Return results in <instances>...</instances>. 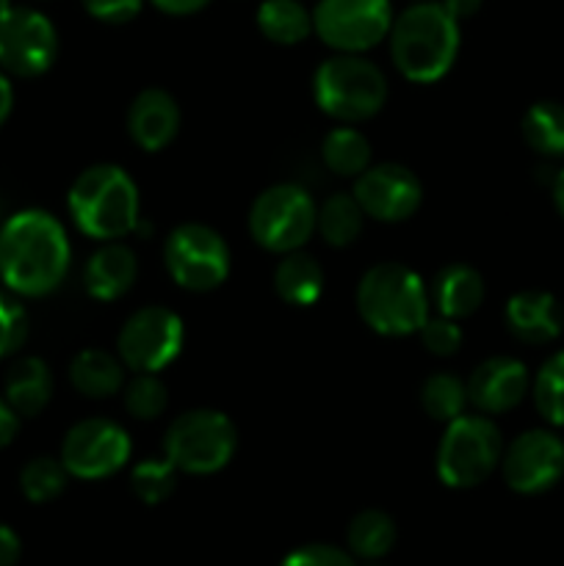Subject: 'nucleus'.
Instances as JSON below:
<instances>
[{
	"label": "nucleus",
	"mask_w": 564,
	"mask_h": 566,
	"mask_svg": "<svg viewBox=\"0 0 564 566\" xmlns=\"http://www.w3.org/2000/svg\"><path fill=\"white\" fill-rule=\"evenodd\" d=\"M70 241L55 216L22 210L0 227V280L20 296H48L70 269Z\"/></svg>",
	"instance_id": "f257e3e1"
},
{
	"label": "nucleus",
	"mask_w": 564,
	"mask_h": 566,
	"mask_svg": "<svg viewBox=\"0 0 564 566\" xmlns=\"http://www.w3.org/2000/svg\"><path fill=\"white\" fill-rule=\"evenodd\" d=\"M390 55L396 70L412 83H435L459 53V22L437 0L409 6L390 25Z\"/></svg>",
	"instance_id": "f03ea898"
},
{
	"label": "nucleus",
	"mask_w": 564,
	"mask_h": 566,
	"mask_svg": "<svg viewBox=\"0 0 564 566\" xmlns=\"http://www.w3.org/2000/svg\"><path fill=\"white\" fill-rule=\"evenodd\" d=\"M66 208L77 230L94 241H116L142 221L136 182L114 164H97L81 171L70 188Z\"/></svg>",
	"instance_id": "7ed1b4c3"
},
{
	"label": "nucleus",
	"mask_w": 564,
	"mask_h": 566,
	"mask_svg": "<svg viewBox=\"0 0 564 566\" xmlns=\"http://www.w3.org/2000/svg\"><path fill=\"white\" fill-rule=\"evenodd\" d=\"M429 291L412 269L379 263L365 271L357 285V313L385 337H407L429 321Z\"/></svg>",
	"instance_id": "20e7f679"
},
{
	"label": "nucleus",
	"mask_w": 564,
	"mask_h": 566,
	"mask_svg": "<svg viewBox=\"0 0 564 566\" xmlns=\"http://www.w3.org/2000/svg\"><path fill=\"white\" fill-rule=\"evenodd\" d=\"M313 97L326 116L354 125L379 114L387 99V77L359 53H337L315 70Z\"/></svg>",
	"instance_id": "39448f33"
},
{
	"label": "nucleus",
	"mask_w": 564,
	"mask_h": 566,
	"mask_svg": "<svg viewBox=\"0 0 564 566\" xmlns=\"http://www.w3.org/2000/svg\"><path fill=\"white\" fill-rule=\"evenodd\" d=\"M238 448V431L224 412L194 409L182 412L164 437V457L177 470L210 475L227 468Z\"/></svg>",
	"instance_id": "423d86ee"
},
{
	"label": "nucleus",
	"mask_w": 564,
	"mask_h": 566,
	"mask_svg": "<svg viewBox=\"0 0 564 566\" xmlns=\"http://www.w3.org/2000/svg\"><path fill=\"white\" fill-rule=\"evenodd\" d=\"M503 453L501 431L481 415L451 420L437 448V475L451 490H470L492 475Z\"/></svg>",
	"instance_id": "0eeeda50"
},
{
	"label": "nucleus",
	"mask_w": 564,
	"mask_h": 566,
	"mask_svg": "<svg viewBox=\"0 0 564 566\" xmlns=\"http://www.w3.org/2000/svg\"><path fill=\"white\" fill-rule=\"evenodd\" d=\"M313 197L296 182H280L260 193L249 210V235L274 254L299 252L315 232Z\"/></svg>",
	"instance_id": "6e6552de"
},
{
	"label": "nucleus",
	"mask_w": 564,
	"mask_h": 566,
	"mask_svg": "<svg viewBox=\"0 0 564 566\" xmlns=\"http://www.w3.org/2000/svg\"><path fill=\"white\" fill-rule=\"evenodd\" d=\"M164 263L177 285L194 293H208L230 274V249L210 227L180 224L166 238Z\"/></svg>",
	"instance_id": "1a4fd4ad"
},
{
	"label": "nucleus",
	"mask_w": 564,
	"mask_h": 566,
	"mask_svg": "<svg viewBox=\"0 0 564 566\" xmlns=\"http://www.w3.org/2000/svg\"><path fill=\"white\" fill-rule=\"evenodd\" d=\"M393 25L390 0H318L313 31L337 53H365L387 39Z\"/></svg>",
	"instance_id": "9d476101"
},
{
	"label": "nucleus",
	"mask_w": 564,
	"mask_h": 566,
	"mask_svg": "<svg viewBox=\"0 0 564 566\" xmlns=\"http://www.w3.org/2000/svg\"><path fill=\"white\" fill-rule=\"evenodd\" d=\"M59 55L55 28L42 11L6 6L0 11V66L17 77H36Z\"/></svg>",
	"instance_id": "9b49d317"
},
{
	"label": "nucleus",
	"mask_w": 564,
	"mask_h": 566,
	"mask_svg": "<svg viewBox=\"0 0 564 566\" xmlns=\"http://www.w3.org/2000/svg\"><path fill=\"white\" fill-rule=\"evenodd\" d=\"M182 321L166 307H142L125 321L116 348L122 365L136 374H158L182 348Z\"/></svg>",
	"instance_id": "f8f14e48"
},
{
	"label": "nucleus",
	"mask_w": 564,
	"mask_h": 566,
	"mask_svg": "<svg viewBox=\"0 0 564 566\" xmlns=\"http://www.w3.org/2000/svg\"><path fill=\"white\" fill-rule=\"evenodd\" d=\"M130 459V437L105 418H88L72 426L61 446L66 473L83 481H100L119 473Z\"/></svg>",
	"instance_id": "ddd939ff"
},
{
	"label": "nucleus",
	"mask_w": 564,
	"mask_h": 566,
	"mask_svg": "<svg viewBox=\"0 0 564 566\" xmlns=\"http://www.w3.org/2000/svg\"><path fill=\"white\" fill-rule=\"evenodd\" d=\"M503 479L520 495L547 492L564 475V442L551 431H525L501 459Z\"/></svg>",
	"instance_id": "4468645a"
},
{
	"label": "nucleus",
	"mask_w": 564,
	"mask_h": 566,
	"mask_svg": "<svg viewBox=\"0 0 564 566\" xmlns=\"http://www.w3.org/2000/svg\"><path fill=\"white\" fill-rule=\"evenodd\" d=\"M354 199L359 202L365 216L376 221H407L415 216L424 199V186L401 164L368 166L354 182Z\"/></svg>",
	"instance_id": "2eb2a0df"
},
{
	"label": "nucleus",
	"mask_w": 564,
	"mask_h": 566,
	"mask_svg": "<svg viewBox=\"0 0 564 566\" xmlns=\"http://www.w3.org/2000/svg\"><path fill=\"white\" fill-rule=\"evenodd\" d=\"M468 401L484 415H501L518 407L529 392V370L514 357H490L464 381Z\"/></svg>",
	"instance_id": "dca6fc26"
},
{
	"label": "nucleus",
	"mask_w": 564,
	"mask_h": 566,
	"mask_svg": "<svg viewBox=\"0 0 564 566\" xmlns=\"http://www.w3.org/2000/svg\"><path fill=\"white\" fill-rule=\"evenodd\" d=\"M180 130V108L164 88H144L127 108V133L144 153H160Z\"/></svg>",
	"instance_id": "f3484780"
},
{
	"label": "nucleus",
	"mask_w": 564,
	"mask_h": 566,
	"mask_svg": "<svg viewBox=\"0 0 564 566\" xmlns=\"http://www.w3.org/2000/svg\"><path fill=\"white\" fill-rule=\"evenodd\" d=\"M503 318H506L509 332L529 346H542L562 335V307L545 291L514 293Z\"/></svg>",
	"instance_id": "a211bd4d"
},
{
	"label": "nucleus",
	"mask_w": 564,
	"mask_h": 566,
	"mask_svg": "<svg viewBox=\"0 0 564 566\" xmlns=\"http://www.w3.org/2000/svg\"><path fill=\"white\" fill-rule=\"evenodd\" d=\"M136 276L138 260L133 249H127L125 243L108 241L88 258L86 269H83V285H86L88 296L97 302H116L130 291Z\"/></svg>",
	"instance_id": "6ab92c4d"
},
{
	"label": "nucleus",
	"mask_w": 564,
	"mask_h": 566,
	"mask_svg": "<svg viewBox=\"0 0 564 566\" xmlns=\"http://www.w3.org/2000/svg\"><path fill=\"white\" fill-rule=\"evenodd\" d=\"M429 302L437 307V315L451 321L470 318L484 302V280L464 263L442 265L429 287Z\"/></svg>",
	"instance_id": "aec40b11"
},
{
	"label": "nucleus",
	"mask_w": 564,
	"mask_h": 566,
	"mask_svg": "<svg viewBox=\"0 0 564 566\" xmlns=\"http://www.w3.org/2000/svg\"><path fill=\"white\" fill-rule=\"evenodd\" d=\"M53 398V374L39 357H22L6 374V401L22 418H36Z\"/></svg>",
	"instance_id": "412c9836"
},
{
	"label": "nucleus",
	"mask_w": 564,
	"mask_h": 566,
	"mask_svg": "<svg viewBox=\"0 0 564 566\" xmlns=\"http://www.w3.org/2000/svg\"><path fill=\"white\" fill-rule=\"evenodd\" d=\"M70 381L81 396L111 398L125 387L122 359L111 357L103 348H86L70 365Z\"/></svg>",
	"instance_id": "4be33fe9"
},
{
	"label": "nucleus",
	"mask_w": 564,
	"mask_h": 566,
	"mask_svg": "<svg viewBox=\"0 0 564 566\" xmlns=\"http://www.w3.org/2000/svg\"><path fill=\"white\" fill-rule=\"evenodd\" d=\"M274 287L282 302L293 307H310L324 293V269L310 254L291 252L274 271Z\"/></svg>",
	"instance_id": "5701e85b"
},
{
	"label": "nucleus",
	"mask_w": 564,
	"mask_h": 566,
	"mask_svg": "<svg viewBox=\"0 0 564 566\" xmlns=\"http://www.w3.org/2000/svg\"><path fill=\"white\" fill-rule=\"evenodd\" d=\"M258 28L269 42L299 44L313 31V14L299 0H263L258 9Z\"/></svg>",
	"instance_id": "b1692460"
},
{
	"label": "nucleus",
	"mask_w": 564,
	"mask_h": 566,
	"mask_svg": "<svg viewBox=\"0 0 564 566\" xmlns=\"http://www.w3.org/2000/svg\"><path fill=\"white\" fill-rule=\"evenodd\" d=\"M365 213L359 208V202L354 199V193H332L324 205L318 208L315 216V230L321 232L330 247L343 249L348 243H354L363 232Z\"/></svg>",
	"instance_id": "393cba45"
},
{
	"label": "nucleus",
	"mask_w": 564,
	"mask_h": 566,
	"mask_svg": "<svg viewBox=\"0 0 564 566\" xmlns=\"http://www.w3.org/2000/svg\"><path fill=\"white\" fill-rule=\"evenodd\" d=\"M523 138L545 158H564V105L553 99L531 105L523 116Z\"/></svg>",
	"instance_id": "a878e982"
},
{
	"label": "nucleus",
	"mask_w": 564,
	"mask_h": 566,
	"mask_svg": "<svg viewBox=\"0 0 564 566\" xmlns=\"http://www.w3.org/2000/svg\"><path fill=\"white\" fill-rule=\"evenodd\" d=\"M346 539L354 556L376 562V558L387 556L390 547L396 545V523L379 509H365L348 523Z\"/></svg>",
	"instance_id": "bb28decb"
},
{
	"label": "nucleus",
	"mask_w": 564,
	"mask_h": 566,
	"mask_svg": "<svg viewBox=\"0 0 564 566\" xmlns=\"http://www.w3.org/2000/svg\"><path fill=\"white\" fill-rule=\"evenodd\" d=\"M321 155H324L326 169L335 171L337 177H359L370 166L368 138L354 127H335L324 138Z\"/></svg>",
	"instance_id": "cd10ccee"
},
{
	"label": "nucleus",
	"mask_w": 564,
	"mask_h": 566,
	"mask_svg": "<svg viewBox=\"0 0 564 566\" xmlns=\"http://www.w3.org/2000/svg\"><path fill=\"white\" fill-rule=\"evenodd\" d=\"M464 403H468V387L453 374H435L420 387V407L437 423L462 418Z\"/></svg>",
	"instance_id": "c85d7f7f"
},
{
	"label": "nucleus",
	"mask_w": 564,
	"mask_h": 566,
	"mask_svg": "<svg viewBox=\"0 0 564 566\" xmlns=\"http://www.w3.org/2000/svg\"><path fill=\"white\" fill-rule=\"evenodd\" d=\"M66 468L64 462L50 457H36L22 468L20 490L31 503H50L64 492L66 486Z\"/></svg>",
	"instance_id": "c756f323"
},
{
	"label": "nucleus",
	"mask_w": 564,
	"mask_h": 566,
	"mask_svg": "<svg viewBox=\"0 0 564 566\" xmlns=\"http://www.w3.org/2000/svg\"><path fill=\"white\" fill-rule=\"evenodd\" d=\"M536 412L553 426H564V352L553 354L534 379Z\"/></svg>",
	"instance_id": "7c9ffc66"
},
{
	"label": "nucleus",
	"mask_w": 564,
	"mask_h": 566,
	"mask_svg": "<svg viewBox=\"0 0 564 566\" xmlns=\"http://www.w3.org/2000/svg\"><path fill=\"white\" fill-rule=\"evenodd\" d=\"M177 481V468L169 459H147V462H138L130 473V486L136 492V497L147 506H158L166 497L175 492Z\"/></svg>",
	"instance_id": "2f4dec72"
},
{
	"label": "nucleus",
	"mask_w": 564,
	"mask_h": 566,
	"mask_svg": "<svg viewBox=\"0 0 564 566\" xmlns=\"http://www.w3.org/2000/svg\"><path fill=\"white\" fill-rule=\"evenodd\" d=\"M166 401V387L164 381L155 374H138L127 381L125 387V409L136 420H155L164 415Z\"/></svg>",
	"instance_id": "473e14b6"
},
{
	"label": "nucleus",
	"mask_w": 564,
	"mask_h": 566,
	"mask_svg": "<svg viewBox=\"0 0 564 566\" xmlns=\"http://www.w3.org/2000/svg\"><path fill=\"white\" fill-rule=\"evenodd\" d=\"M28 337V315L11 293L0 291V359L14 354Z\"/></svg>",
	"instance_id": "72a5a7b5"
},
{
	"label": "nucleus",
	"mask_w": 564,
	"mask_h": 566,
	"mask_svg": "<svg viewBox=\"0 0 564 566\" xmlns=\"http://www.w3.org/2000/svg\"><path fill=\"white\" fill-rule=\"evenodd\" d=\"M420 340H424L426 352L437 354V357H451L462 346V329L457 321L446 318V315H437V318L429 315V321L420 326Z\"/></svg>",
	"instance_id": "f704fd0d"
},
{
	"label": "nucleus",
	"mask_w": 564,
	"mask_h": 566,
	"mask_svg": "<svg viewBox=\"0 0 564 566\" xmlns=\"http://www.w3.org/2000/svg\"><path fill=\"white\" fill-rule=\"evenodd\" d=\"M282 566H357L346 551L335 545H304L288 553Z\"/></svg>",
	"instance_id": "c9c22d12"
},
{
	"label": "nucleus",
	"mask_w": 564,
	"mask_h": 566,
	"mask_svg": "<svg viewBox=\"0 0 564 566\" xmlns=\"http://www.w3.org/2000/svg\"><path fill=\"white\" fill-rule=\"evenodd\" d=\"M81 3L94 20L122 25V22H130L133 17H138L144 0H81Z\"/></svg>",
	"instance_id": "e433bc0d"
},
{
	"label": "nucleus",
	"mask_w": 564,
	"mask_h": 566,
	"mask_svg": "<svg viewBox=\"0 0 564 566\" xmlns=\"http://www.w3.org/2000/svg\"><path fill=\"white\" fill-rule=\"evenodd\" d=\"M20 536L9 528V525H0V566H14L20 562Z\"/></svg>",
	"instance_id": "4c0bfd02"
},
{
	"label": "nucleus",
	"mask_w": 564,
	"mask_h": 566,
	"mask_svg": "<svg viewBox=\"0 0 564 566\" xmlns=\"http://www.w3.org/2000/svg\"><path fill=\"white\" fill-rule=\"evenodd\" d=\"M17 418L20 415L9 407L6 398H0V448H6L17 437V429H20V420Z\"/></svg>",
	"instance_id": "58836bf2"
},
{
	"label": "nucleus",
	"mask_w": 564,
	"mask_h": 566,
	"mask_svg": "<svg viewBox=\"0 0 564 566\" xmlns=\"http://www.w3.org/2000/svg\"><path fill=\"white\" fill-rule=\"evenodd\" d=\"M164 14L171 17H186V14H197L199 9L210 3V0H153Z\"/></svg>",
	"instance_id": "ea45409f"
},
{
	"label": "nucleus",
	"mask_w": 564,
	"mask_h": 566,
	"mask_svg": "<svg viewBox=\"0 0 564 566\" xmlns=\"http://www.w3.org/2000/svg\"><path fill=\"white\" fill-rule=\"evenodd\" d=\"M442 6H446L448 14L453 17V20H468V17H473L476 11L481 9V0H440Z\"/></svg>",
	"instance_id": "a19ab883"
},
{
	"label": "nucleus",
	"mask_w": 564,
	"mask_h": 566,
	"mask_svg": "<svg viewBox=\"0 0 564 566\" xmlns=\"http://www.w3.org/2000/svg\"><path fill=\"white\" fill-rule=\"evenodd\" d=\"M11 105H14V88H11L9 77H6L3 72H0V125H3V122L9 119Z\"/></svg>",
	"instance_id": "79ce46f5"
},
{
	"label": "nucleus",
	"mask_w": 564,
	"mask_h": 566,
	"mask_svg": "<svg viewBox=\"0 0 564 566\" xmlns=\"http://www.w3.org/2000/svg\"><path fill=\"white\" fill-rule=\"evenodd\" d=\"M553 202H556L558 213L564 216V169L553 177Z\"/></svg>",
	"instance_id": "37998d69"
},
{
	"label": "nucleus",
	"mask_w": 564,
	"mask_h": 566,
	"mask_svg": "<svg viewBox=\"0 0 564 566\" xmlns=\"http://www.w3.org/2000/svg\"><path fill=\"white\" fill-rule=\"evenodd\" d=\"M6 6H11V3H9V0H0V11H3V9H6Z\"/></svg>",
	"instance_id": "c03bdc74"
},
{
	"label": "nucleus",
	"mask_w": 564,
	"mask_h": 566,
	"mask_svg": "<svg viewBox=\"0 0 564 566\" xmlns=\"http://www.w3.org/2000/svg\"><path fill=\"white\" fill-rule=\"evenodd\" d=\"M0 216H3V202H0Z\"/></svg>",
	"instance_id": "a18cd8bd"
},
{
	"label": "nucleus",
	"mask_w": 564,
	"mask_h": 566,
	"mask_svg": "<svg viewBox=\"0 0 564 566\" xmlns=\"http://www.w3.org/2000/svg\"><path fill=\"white\" fill-rule=\"evenodd\" d=\"M368 566H379V564H368Z\"/></svg>",
	"instance_id": "49530a36"
},
{
	"label": "nucleus",
	"mask_w": 564,
	"mask_h": 566,
	"mask_svg": "<svg viewBox=\"0 0 564 566\" xmlns=\"http://www.w3.org/2000/svg\"><path fill=\"white\" fill-rule=\"evenodd\" d=\"M415 3H420V0H415Z\"/></svg>",
	"instance_id": "de8ad7c7"
}]
</instances>
